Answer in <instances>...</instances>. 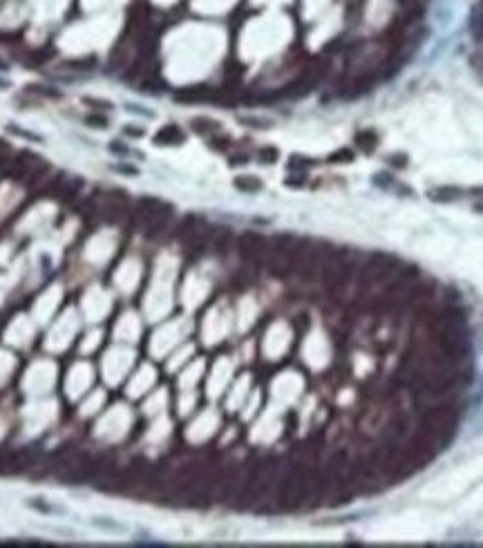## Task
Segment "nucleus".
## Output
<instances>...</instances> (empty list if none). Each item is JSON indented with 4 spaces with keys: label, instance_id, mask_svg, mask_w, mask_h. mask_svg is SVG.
Wrapping results in <instances>:
<instances>
[{
    "label": "nucleus",
    "instance_id": "nucleus-1",
    "mask_svg": "<svg viewBox=\"0 0 483 548\" xmlns=\"http://www.w3.org/2000/svg\"><path fill=\"white\" fill-rule=\"evenodd\" d=\"M184 139H186V134L181 132V128L173 126V123L161 128V130L154 134V143H159V146H179V143H184Z\"/></svg>",
    "mask_w": 483,
    "mask_h": 548
},
{
    "label": "nucleus",
    "instance_id": "nucleus-2",
    "mask_svg": "<svg viewBox=\"0 0 483 548\" xmlns=\"http://www.w3.org/2000/svg\"><path fill=\"white\" fill-rule=\"evenodd\" d=\"M427 195L434 201H456L463 195V188H459V186H436V188L427 190Z\"/></svg>",
    "mask_w": 483,
    "mask_h": 548
},
{
    "label": "nucleus",
    "instance_id": "nucleus-3",
    "mask_svg": "<svg viewBox=\"0 0 483 548\" xmlns=\"http://www.w3.org/2000/svg\"><path fill=\"white\" fill-rule=\"evenodd\" d=\"M356 146L365 152H373V148L378 146V134L373 130H360L356 134Z\"/></svg>",
    "mask_w": 483,
    "mask_h": 548
},
{
    "label": "nucleus",
    "instance_id": "nucleus-4",
    "mask_svg": "<svg viewBox=\"0 0 483 548\" xmlns=\"http://www.w3.org/2000/svg\"><path fill=\"white\" fill-rule=\"evenodd\" d=\"M177 101H186V103H193V101H204L208 99V90L206 87H186V90L177 92L175 96Z\"/></svg>",
    "mask_w": 483,
    "mask_h": 548
},
{
    "label": "nucleus",
    "instance_id": "nucleus-5",
    "mask_svg": "<svg viewBox=\"0 0 483 548\" xmlns=\"http://www.w3.org/2000/svg\"><path fill=\"white\" fill-rule=\"evenodd\" d=\"M235 188L244 190V193H257V190H262V182L257 177H237Z\"/></svg>",
    "mask_w": 483,
    "mask_h": 548
},
{
    "label": "nucleus",
    "instance_id": "nucleus-6",
    "mask_svg": "<svg viewBox=\"0 0 483 548\" xmlns=\"http://www.w3.org/2000/svg\"><path fill=\"white\" fill-rule=\"evenodd\" d=\"M193 130L199 132V134H210V132L220 130V123L210 121V119H195V121H193Z\"/></svg>",
    "mask_w": 483,
    "mask_h": 548
},
{
    "label": "nucleus",
    "instance_id": "nucleus-7",
    "mask_svg": "<svg viewBox=\"0 0 483 548\" xmlns=\"http://www.w3.org/2000/svg\"><path fill=\"white\" fill-rule=\"evenodd\" d=\"M329 161H331V163H349V161H354V152H351L349 148L336 150V152L329 157Z\"/></svg>",
    "mask_w": 483,
    "mask_h": 548
},
{
    "label": "nucleus",
    "instance_id": "nucleus-8",
    "mask_svg": "<svg viewBox=\"0 0 483 548\" xmlns=\"http://www.w3.org/2000/svg\"><path fill=\"white\" fill-rule=\"evenodd\" d=\"M259 159H262V163H275V161H278V150H275V148L259 150Z\"/></svg>",
    "mask_w": 483,
    "mask_h": 548
},
{
    "label": "nucleus",
    "instance_id": "nucleus-9",
    "mask_svg": "<svg viewBox=\"0 0 483 548\" xmlns=\"http://www.w3.org/2000/svg\"><path fill=\"white\" fill-rule=\"evenodd\" d=\"M389 163L396 168H405L407 166V157H405V154H392V157H389Z\"/></svg>",
    "mask_w": 483,
    "mask_h": 548
},
{
    "label": "nucleus",
    "instance_id": "nucleus-10",
    "mask_svg": "<svg viewBox=\"0 0 483 548\" xmlns=\"http://www.w3.org/2000/svg\"><path fill=\"white\" fill-rule=\"evenodd\" d=\"M94 526H98V528H103V530H121V526H117V524H110V521H98L94 519Z\"/></svg>",
    "mask_w": 483,
    "mask_h": 548
},
{
    "label": "nucleus",
    "instance_id": "nucleus-11",
    "mask_svg": "<svg viewBox=\"0 0 483 548\" xmlns=\"http://www.w3.org/2000/svg\"><path fill=\"white\" fill-rule=\"evenodd\" d=\"M474 208H476V210H479V213H483V204H476V206H474Z\"/></svg>",
    "mask_w": 483,
    "mask_h": 548
}]
</instances>
